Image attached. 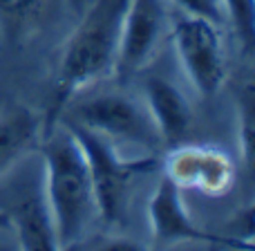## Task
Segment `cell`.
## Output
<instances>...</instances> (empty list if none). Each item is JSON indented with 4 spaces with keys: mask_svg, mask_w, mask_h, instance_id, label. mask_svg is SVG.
Wrapping results in <instances>:
<instances>
[{
    "mask_svg": "<svg viewBox=\"0 0 255 251\" xmlns=\"http://www.w3.org/2000/svg\"><path fill=\"white\" fill-rule=\"evenodd\" d=\"M72 2V7L76 9V13H81L83 11V7H85V2H88V0H70Z\"/></svg>",
    "mask_w": 255,
    "mask_h": 251,
    "instance_id": "16",
    "label": "cell"
},
{
    "mask_svg": "<svg viewBox=\"0 0 255 251\" xmlns=\"http://www.w3.org/2000/svg\"><path fill=\"white\" fill-rule=\"evenodd\" d=\"M163 175L181 191H199L211 198L229 193L235 184L233 159L224 150L204 144H175L166 155Z\"/></svg>",
    "mask_w": 255,
    "mask_h": 251,
    "instance_id": "8",
    "label": "cell"
},
{
    "mask_svg": "<svg viewBox=\"0 0 255 251\" xmlns=\"http://www.w3.org/2000/svg\"><path fill=\"white\" fill-rule=\"evenodd\" d=\"M240 139H242V148H244V159L251 166V153H253V85L247 83L242 88V94H240Z\"/></svg>",
    "mask_w": 255,
    "mask_h": 251,
    "instance_id": "14",
    "label": "cell"
},
{
    "mask_svg": "<svg viewBox=\"0 0 255 251\" xmlns=\"http://www.w3.org/2000/svg\"><path fill=\"white\" fill-rule=\"evenodd\" d=\"M65 126L74 132L76 141L83 148L94 186L97 216L106 225H119L126 216L128 204H130L136 180L143 173H148L157 162H154L152 155L126 157L115 144L97 137L94 132H88L83 128H76L70 124Z\"/></svg>",
    "mask_w": 255,
    "mask_h": 251,
    "instance_id": "4",
    "label": "cell"
},
{
    "mask_svg": "<svg viewBox=\"0 0 255 251\" xmlns=\"http://www.w3.org/2000/svg\"><path fill=\"white\" fill-rule=\"evenodd\" d=\"M128 0H92L85 2L83 18L67 38L58 63L49 128L56 124L63 106L88 85L112 72L121 38Z\"/></svg>",
    "mask_w": 255,
    "mask_h": 251,
    "instance_id": "2",
    "label": "cell"
},
{
    "mask_svg": "<svg viewBox=\"0 0 255 251\" xmlns=\"http://www.w3.org/2000/svg\"><path fill=\"white\" fill-rule=\"evenodd\" d=\"M143 101L163 144H179L188 135L193 124V108L186 94L170 79L150 74L143 81Z\"/></svg>",
    "mask_w": 255,
    "mask_h": 251,
    "instance_id": "10",
    "label": "cell"
},
{
    "mask_svg": "<svg viewBox=\"0 0 255 251\" xmlns=\"http://www.w3.org/2000/svg\"><path fill=\"white\" fill-rule=\"evenodd\" d=\"M43 186L58 249H72L88 234L97 200L81 144L65 124H54L43 141Z\"/></svg>",
    "mask_w": 255,
    "mask_h": 251,
    "instance_id": "1",
    "label": "cell"
},
{
    "mask_svg": "<svg viewBox=\"0 0 255 251\" xmlns=\"http://www.w3.org/2000/svg\"><path fill=\"white\" fill-rule=\"evenodd\" d=\"M168 20L181 70L202 97H213L224 81L226 67L217 22L184 11H177Z\"/></svg>",
    "mask_w": 255,
    "mask_h": 251,
    "instance_id": "5",
    "label": "cell"
},
{
    "mask_svg": "<svg viewBox=\"0 0 255 251\" xmlns=\"http://www.w3.org/2000/svg\"><path fill=\"white\" fill-rule=\"evenodd\" d=\"M40 124V117L27 106L9 108L0 115V177L34 148Z\"/></svg>",
    "mask_w": 255,
    "mask_h": 251,
    "instance_id": "11",
    "label": "cell"
},
{
    "mask_svg": "<svg viewBox=\"0 0 255 251\" xmlns=\"http://www.w3.org/2000/svg\"><path fill=\"white\" fill-rule=\"evenodd\" d=\"M45 0H0V20L9 34L20 31L38 13Z\"/></svg>",
    "mask_w": 255,
    "mask_h": 251,
    "instance_id": "13",
    "label": "cell"
},
{
    "mask_svg": "<svg viewBox=\"0 0 255 251\" xmlns=\"http://www.w3.org/2000/svg\"><path fill=\"white\" fill-rule=\"evenodd\" d=\"M168 7L163 0H128L115 72L121 81L139 74L152 61L168 29Z\"/></svg>",
    "mask_w": 255,
    "mask_h": 251,
    "instance_id": "7",
    "label": "cell"
},
{
    "mask_svg": "<svg viewBox=\"0 0 255 251\" xmlns=\"http://www.w3.org/2000/svg\"><path fill=\"white\" fill-rule=\"evenodd\" d=\"M184 191L163 175L159 184L154 186L148 202V225L152 231V238L161 247H170L177 243H215V245H233L226 238H215L202 231L193 222L190 213L186 211V204L181 200ZM238 247V245H233Z\"/></svg>",
    "mask_w": 255,
    "mask_h": 251,
    "instance_id": "9",
    "label": "cell"
},
{
    "mask_svg": "<svg viewBox=\"0 0 255 251\" xmlns=\"http://www.w3.org/2000/svg\"><path fill=\"white\" fill-rule=\"evenodd\" d=\"M70 124L94 132L97 137L119 146L141 148L148 155L163 146L143 97H134L121 90L76 94L63 106L56 124Z\"/></svg>",
    "mask_w": 255,
    "mask_h": 251,
    "instance_id": "3",
    "label": "cell"
},
{
    "mask_svg": "<svg viewBox=\"0 0 255 251\" xmlns=\"http://www.w3.org/2000/svg\"><path fill=\"white\" fill-rule=\"evenodd\" d=\"M4 222L13 229L16 247L27 251L58 249L52 211L43 186V164L25 166L7 189Z\"/></svg>",
    "mask_w": 255,
    "mask_h": 251,
    "instance_id": "6",
    "label": "cell"
},
{
    "mask_svg": "<svg viewBox=\"0 0 255 251\" xmlns=\"http://www.w3.org/2000/svg\"><path fill=\"white\" fill-rule=\"evenodd\" d=\"M224 18H229L244 52H251L255 43V2L253 0H220Z\"/></svg>",
    "mask_w": 255,
    "mask_h": 251,
    "instance_id": "12",
    "label": "cell"
},
{
    "mask_svg": "<svg viewBox=\"0 0 255 251\" xmlns=\"http://www.w3.org/2000/svg\"><path fill=\"white\" fill-rule=\"evenodd\" d=\"M166 4H172L184 13H193V16L208 18L213 22H222L224 11H222L220 0H163Z\"/></svg>",
    "mask_w": 255,
    "mask_h": 251,
    "instance_id": "15",
    "label": "cell"
}]
</instances>
